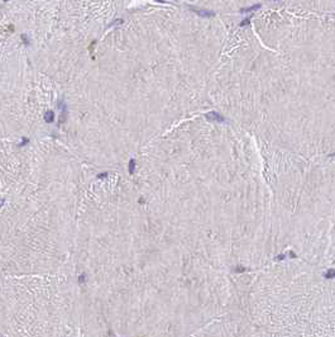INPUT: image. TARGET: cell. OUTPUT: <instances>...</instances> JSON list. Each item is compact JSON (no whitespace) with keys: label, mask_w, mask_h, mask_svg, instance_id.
<instances>
[{"label":"cell","mask_w":335,"mask_h":337,"mask_svg":"<svg viewBox=\"0 0 335 337\" xmlns=\"http://www.w3.org/2000/svg\"><path fill=\"white\" fill-rule=\"evenodd\" d=\"M175 1H180L187 5L189 8L200 11H206L223 17L245 10H252L268 3V0H175Z\"/></svg>","instance_id":"1"},{"label":"cell","mask_w":335,"mask_h":337,"mask_svg":"<svg viewBox=\"0 0 335 337\" xmlns=\"http://www.w3.org/2000/svg\"><path fill=\"white\" fill-rule=\"evenodd\" d=\"M268 4H281L314 11H335V0H268Z\"/></svg>","instance_id":"2"}]
</instances>
